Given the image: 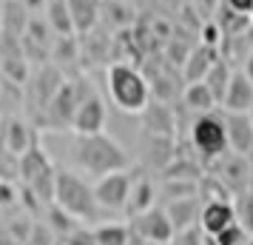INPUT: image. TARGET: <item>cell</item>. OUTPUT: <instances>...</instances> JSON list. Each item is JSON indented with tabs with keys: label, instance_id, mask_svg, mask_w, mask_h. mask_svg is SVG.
I'll use <instances>...</instances> for the list:
<instances>
[{
	"label": "cell",
	"instance_id": "24",
	"mask_svg": "<svg viewBox=\"0 0 253 245\" xmlns=\"http://www.w3.org/2000/svg\"><path fill=\"white\" fill-rule=\"evenodd\" d=\"M196 197L202 199V202H233V191L222 183L219 174L216 177L205 174V177H199V194Z\"/></svg>",
	"mask_w": 253,
	"mask_h": 245
},
{
	"label": "cell",
	"instance_id": "6",
	"mask_svg": "<svg viewBox=\"0 0 253 245\" xmlns=\"http://www.w3.org/2000/svg\"><path fill=\"white\" fill-rule=\"evenodd\" d=\"M191 143H194L196 151L202 154L205 163L222 160L230 148L225 117L216 114V108L213 111H205V114H196L194 126H191Z\"/></svg>",
	"mask_w": 253,
	"mask_h": 245
},
{
	"label": "cell",
	"instance_id": "45",
	"mask_svg": "<svg viewBox=\"0 0 253 245\" xmlns=\"http://www.w3.org/2000/svg\"><path fill=\"white\" fill-rule=\"evenodd\" d=\"M248 114H251V123H253V108H251V111H248Z\"/></svg>",
	"mask_w": 253,
	"mask_h": 245
},
{
	"label": "cell",
	"instance_id": "38",
	"mask_svg": "<svg viewBox=\"0 0 253 245\" xmlns=\"http://www.w3.org/2000/svg\"><path fill=\"white\" fill-rule=\"evenodd\" d=\"M188 54H191V51H188L185 46H179L176 40H173V43H171V49H168V57H171V63H173V66H179V69L185 66V60H188Z\"/></svg>",
	"mask_w": 253,
	"mask_h": 245
},
{
	"label": "cell",
	"instance_id": "1",
	"mask_svg": "<svg viewBox=\"0 0 253 245\" xmlns=\"http://www.w3.org/2000/svg\"><path fill=\"white\" fill-rule=\"evenodd\" d=\"M74 160L94 180H100L105 174H114V171H126V168L134 165L131 154L114 137H108L105 131H100V134H77V140H74Z\"/></svg>",
	"mask_w": 253,
	"mask_h": 245
},
{
	"label": "cell",
	"instance_id": "2",
	"mask_svg": "<svg viewBox=\"0 0 253 245\" xmlns=\"http://www.w3.org/2000/svg\"><path fill=\"white\" fill-rule=\"evenodd\" d=\"M105 86H108V97L111 103L123 111V114H142L151 103V83L139 69L128 66V63H111L105 69Z\"/></svg>",
	"mask_w": 253,
	"mask_h": 245
},
{
	"label": "cell",
	"instance_id": "17",
	"mask_svg": "<svg viewBox=\"0 0 253 245\" xmlns=\"http://www.w3.org/2000/svg\"><path fill=\"white\" fill-rule=\"evenodd\" d=\"M142 129L148 131L151 137H173V111L165 103H148V108L142 111Z\"/></svg>",
	"mask_w": 253,
	"mask_h": 245
},
{
	"label": "cell",
	"instance_id": "9",
	"mask_svg": "<svg viewBox=\"0 0 253 245\" xmlns=\"http://www.w3.org/2000/svg\"><path fill=\"white\" fill-rule=\"evenodd\" d=\"M131 234H137L142 240H148V243H160V245H171L176 231H173V222L168 217V211L160 208V205H154V208L142 211L137 217H131Z\"/></svg>",
	"mask_w": 253,
	"mask_h": 245
},
{
	"label": "cell",
	"instance_id": "35",
	"mask_svg": "<svg viewBox=\"0 0 253 245\" xmlns=\"http://www.w3.org/2000/svg\"><path fill=\"white\" fill-rule=\"evenodd\" d=\"M222 40H225V29L219 26V20H208V23L202 26V43L211 46V49H219Z\"/></svg>",
	"mask_w": 253,
	"mask_h": 245
},
{
	"label": "cell",
	"instance_id": "8",
	"mask_svg": "<svg viewBox=\"0 0 253 245\" xmlns=\"http://www.w3.org/2000/svg\"><path fill=\"white\" fill-rule=\"evenodd\" d=\"M63 80H66V77H63V71H60L57 63H43V66L35 71V77L26 83V86H29V103H32V111L37 114V120L43 117V111L48 108L51 97L57 94Z\"/></svg>",
	"mask_w": 253,
	"mask_h": 245
},
{
	"label": "cell",
	"instance_id": "13",
	"mask_svg": "<svg viewBox=\"0 0 253 245\" xmlns=\"http://www.w3.org/2000/svg\"><path fill=\"white\" fill-rule=\"evenodd\" d=\"M222 108L225 111H251L253 108V83L248 80L245 71H233L228 83V92L222 97Z\"/></svg>",
	"mask_w": 253,
	"mask_h": 245
},
{
	"label": "cell",
	"instance_id": "34",
	"mask_svg": "<svg viewBox=\"0 0 253 245\" xmlns=\"http://www.w3.org/2000/svg\"><path fill=\"white\" fill-rule=\"evenodd\" d=\"M54 240H57V234L51 231V225H48V222H35V225H32V231H29L26 245H54Z\"/></svg>",
	"mask_w": 253,
	"mask_h": 245
},
{
	"label": "cell",
	"instance_id": "30",
	"mask_svg": "<svg viewBox=\"0 0 253 245\" xmlns=\"http://www.w3.org/2000/svg\"><path fill=\"white\" fill-rule=\"evenodd\" d=\"M162 177L165 180H199V168L194 163H188V160L173 157L171 163L162 168Z\"/></svg>",
	"mask_w": 253,
	"mask_h": 245
},
{
	"label": "cell",
	"instance_id": "22",
	"mask_svg": "<svg viewBox=\"0 0 253 245\" xmlns=\"http://www.w3.org/2000/svg\"><path fill=\"white\" fill-rule=\"evenodd\" d=\"M29 9H26L23 3H17V0H6L3 3V35L9 37H23L26 35V26H29Z\"/></svg>",
	"mask_w": 253,
	"mask_h": 245
},
{
	"label": "cell",
	"instance_id": "21",
	"mask_svg": "<svg viewBox=\"0 0 253 245\" xmlns=\"http://www.w3.org/2000/svg\"><path fill=\"white\" fill-rule=\"evenodd\" d=\"M154 205H157V186L151 183L148 177H137L134 188H131V197H128L126 214L128 217H137V214L154 208Z\"/></svg>",
	"mask_w": 253,
	"mask_h": 245
},
{
	"label": "cell",
	"instance_id": "18",
	"mask_svg": "<svg viewBox=\"0 0 253 245\" xmlns=\"http://www.w3.org/2000/svg\"><path fill=\"white\" fill-rule=\"evenodd\" d=\"M69 9H71V20H74V32L85 37L100 23L103 3L100 0H69Z\"/></svg>",
	"mask_w": 253,
	"mask_h": 245
},
{
	"label": "cell",
	"instance_id": "43",
	"mask_svg": "<svg viewBox=\"0 0 253 245\" xmlns=\"http://www.w3.org/2000/svg\"><path fill=\"white\" fill-rule=\"evenodd\" d=\"M128 245H160V243H148V240H142V237H137V234H131V243Z\"/></svg>",
	"mask_w": 253,
	"mask_h": 245
},
{
	"label": "cell",
	"instance_id": "40",
	"mask_svg": "<svg viewBox=\"0 0 253 245\" xmlns=\"http://www.w3.org/2000/svg\"><path fill=\"white\" fill-rule=\"evenodd\" d=\"M242 71H245V74H248V80L253 83V49L248 51V54H245V63H242Z\"/></svg>",
	"mask_w": 253,
	"mask_h": 245
},
{
	"label": "cell",
	"instance_id": "23",
	"mask_svg": "<svg viewBox=\"0 0 253 245\" xmlns=\"http://www.w3.org/2000/svg\"><path fill=\"white\" fill-rule=\"evenodd\" d=\"M46 20L51 26L54 35H77L74 32V20H71V9L69 0H48L46 3Z\"/></svg>",
	"mask_w": 253,
	"mask_h": 245
},
{
	"label": "cell",
	"instance_id": "7",
	"mask_svg": "<svg viewBox=\"0 0 253 245\" xmlns=\"http://www.w3.org/2000/svg\"><path fill=\"white\" fill-rule=\"evenodd\" d=\"M137 171L134 165L126 171H114V174H105L94 183V197L100 202V208L105 214H114V211H126L128 197H131V188H134Z\"/></svg>",
	"mask_w": 253,
	"mask_h": 245
},
{
	"label": "cell",
	"instance_id": "4",
	"mask_svg": "<svg viewBox=\"0 0 253 245\" xmlns=\"http://www.w3.org/2000/svg\"><path fill=\"white\" fill-rule=\"evenodd\" d=\"M91 92H94V86L88 80H83V77H77V80H63V86L57 89V94L51 97L48 108L43 111V117H40V123L51 131L71 129L74 114H77V105H80Z\"/></svg>",
	"mask_w": 253,
	"mask_h": 245
},
{
	"label": "cell",
	"instance_id": "39",
	"mask_svg": "<svg viewBox=\"0 0 253 245\" xmlns=\"http://www.w3.org/2000/svg\"><path fill=\"white\" fill-rule=\"evenodd\" d=\"M230 9L236 14H242V17H251L253 14V0H225Z\"/></svg>",
	"mask_w": 253,
	"mask_h": 245
},
{
	"label": "cell",
	"instance_id": "27",
	"mask_svg": "<svg viewBox=\"0 0 253 245\" xmlns=\"http://www.w3.org/2000/svg\"><path fill=\"white\" fill-rule=\"evenodd\" d=\"M51 60L63 66V63H74L80 60V43H77V35H57L54 46H51Z\"/></svg>",
	"mask_w": 253,
	"mask_h": 245
},
{
	"label": "cell",
	"instance_id": "20",
	"mask_svg": "<svg viewBox=\"0 0 253 245\" xmlns=\"http://www.w3.org/2000/svg\"><path fill=\"white\" fill-rule=\"evenodd\" d=\"M222 183L230 188V191H245L248 188V180H251V168H248V163H245V157L242 154H233V157H222Z\"/></svg>",
	"mask_w": 253,
	"mask_h": 245
},
{
	"label": "cell",
	"instance_id": "3",
	"mask_svg": "<svg viewBox=\"0 0 253 245\" xmlns=\"http://www.w3.org/2000/svg\"><path fill=\"white\" fill-rule=\"evenodd\" d=\"M54 202L63 211H69L74 220L94 222L103 220L105 211L94 197V186H88L80 174H74L69 168H57V183H54Z\"/></svg>",
	"mask_w": 253,
	"mask_h": 245
},
{
	"label": "cell",
	"instance_id": "16",
	"mask_svg": "<svg viewBox=\"0 0 253 245\" xmlns=\"http://www.w3.org/2000/svg\"><path fill=\"white\" fill-rule=\"evenodd\" d=\"M165 211H168V217H171V222H173V231L179 234V231H185V228L199 225L202 199L199 197H176L165 205Z\"/></svg>",
	"mask_w": 253,
	"mask_h": 245
},
{
	"label": "cell",
	"instance_id": "44",
	"mask_svg": "<svg viewBox=\"0 0 253 245\" xmlns=\"http://www.w3.org/2000/svg\"><path fill=\"white\" fill-rule=\"evenodd\" d=\"M202 245H219L216 237H211V234H205V240H202Z\"/></svg>",
	"mask_w": 253,
	"mask_h": 245
},
{
	"label": "cell",
	"instance_id": "15",
	"mask_svg": "<svg viewBox=\"0 0 253 245\" xmlns=\"http://www.w3.org/2000/svg\"><path fill=\"white\" fill-rule=\"evenodd\" d=\"M233 222H236V208H233V202H202L199 225H202L205 234L216 237L219 231H225Z\"/></svg>",
	"mask_w": 253,
	"mask_h": 245
},
{
	"label": "cell",
	"instance_id": "28",
	"mask_svg": "<svg viewBox=\"0 0 253 245\" xmlns=\"http://www.w3.org/2000/svg\"><path fill=\"white\" fill-rule=\"evenodd\" d=\"M230 66H228V60H222L219 57L216 63H213V69L208 71V77H205V83L211 86V92L216 94V100L222 103V97H225V92H228V83H230Z\"/></svg>",
	"mask_w": 253,
	"mask_h": 245
},
{
	"label": "cell",
	"instance_id": "32",
	"mask_svg": "<svg viewBox=\"0 0 253 245\" xmlns=\"http://www.w3.org/2000/svg\"><path fill=\"white\" fill-rule=\"evenodd\" d=\"M0 180H3V183L20 180V157L9 154L6 148H0Z\"/></svg>",
	"mask_w": 253,
	"mask_h": 245
},
{
	"label": "cell",
	"instance_id": "37",
	"mask_svg": "<svg viewBox=\"0 0 253 245\" xmlns=\"http://www.w3.org/2000/svg\"><path fill=\"white\" fill-rule=\"evenodd\" d=\"M202 240H205L202 225H194V228H185V231L176 234L171 245H202Z\"/></svg>",
	"mask_w": 253,
	"mask_h": 245
},
{
	"label": "cell",
	"instance_id": "19",
	"mask_svg": "<svg viewBox=\"0 0 253 245\" xmlns=\"http://www.w3.org/2000/svg\"><path fill=\"white\" fill-rule=\"evenodd\" d=\"M182 103L188 111H196V114H205V111H213L219 105L216 94L211 92V86L205 80L199 83H185L182 89Z\"/></svg>",
	"mask_w": 253,
	"mask_h": 245
},
{
	"label": "cell",
	"instance_id": "12",
	"mask_svg": "<svg viewBox=\"0 0 253 245\" xmlns=\"http://www.w3.org/2000/svg\"><path fill=\"white\" fill-rule=\"evenodd\" d=\"M225 126H228L230 151L248 157L253 151V123L248 111H225Z\"/></svg>",
	"mask_w": 253,
	"mask_h": 245
},
{
	"label": "cell",
	"instance_id": "26",
	"mask_svg": "<svg viewBox=\"0 0 253 245\" xmlns=\"http://www.w3.org/2000/svg\"><path fill=\"white\" fill-rule=\"evenodd\" d=\"M46 222L51 225V231L57 234L60 240L66 237V234H71L74 228H80V220H74L69 211H63L57 205V202H51V205H46Z\"/></svg>",
	"mask_w": 253,
	"mask_h": 245
},
{
	"label": "cell",
	"instance_id": "29",
	"mask_svg": "<svg viewBox=\"0 0 253 245\" xmlns=\"http://www.w3.org/2000/svg\"><path fill=\"white\" fill-rule=\"evenodd\" d=\"M233 208H236V222H239L248 234H253V191L251 188H245V191L236 194Z\"/></svg>",
	"mask_w": 253,
	"mask_h": 245
},
{
	"label": "cell",
	"instance_id": "36",
	"mask_svg": "<svg viewBox=\"0 0 253 245\" xmlns=\"http://www.w3.org/2000/svg\"><path fill=\"white\" fill-rule=\"evenodd\" d=\"M63 245H100L91 228H74L71 234L63 237Z\"/></svg>",
	"mask_w": 253,
	"mask_h": 245
},
{
	"label": "cell",
	"instance_id": "11",
	"mask_svg": "<svg viewBox=\"0 0 253 245\" xmlns=\"http://www.w3.org/2000/svg\"><path fill=\"white\" fill-rule=\"evenodd\" d=\"M105 120H108L105 100L97 92H91L80 105H77V114H74L71 131H74V134H100V131L105 129Z\"/></svg>",
	"mask_w": 253,
	"mask_h": 245
},
{
	"label": "cell",
	"instance_id": "10",
	"mask_svg": "<svg viewBox=\"0 0 253 245\" xmlns=\"http://www.w3.org/2000/svg\"><path fill=\"white\" fill-rule=\"evenodd\" d=\"M35 143H37L35 131H32V126L26 123L23 117H17V114L0 117V148H6L14 157H23Z\"/></svg>",
	"mask_w": 253,
	"mask_h": 245
},
{
	"label": "cell",
	"instance_id": "14",
	"mask_svg": "<svg viewBox=\"0 0 253 245\" xmlns=\"http://www.w3.org/2000/svg\"><path fill=\"white\" fill-rule=\"evenodd\" d=\"M219 60V49H211L205 43H199V46L191 49V54L185 60L182 66V77L185 83H199L208 77V71L213 69V63Z\"/></svg>",
	"mask_w": 253,
	"mask_h": 245
},
{
	"label": "cell",
	"instance_id": "33",
	"mask_svg": "<svg viewBox=\"0 0 253 245\" xmlns=\"http://www.w3.org/2000/svg\"><path fill=\"white\" fill-rule=\"evenodd\" d=\"M248 240H251V234L245 231L239 222H233V225H228L225 231L216 234V243L219 245H248Z\"/></svg>",
	"mask_w": 253,
	"mask_h": 245
},
{
	"label": "cell",
	"instance_id": "41",
	"mask_svg": "<svg viewBox=\"0 0 253 245\" xmlns=\"http://www.w3.org/2000/svg\"><path fill=\"white\" fill-rule=\"evenodd\" d=\"M0 245H20V243H17V237L9 228H0Z\"/></svg>",
	"mask_w": 253,
	"mask_h": 245
},
{
	"label": "cell",
	"instance_id": "5",
	"mask_svg": "<svg viewBox=\"0 0 253 245\" xmlns=\"http://www.w3.org/2000/svg\"><path fill=\"white\" fill-rule=\"evenodd\" d=\"M20 183H23L43 205H51V202H54L57 168L48 160V154L40 148V143H35V146L20 157Z\"/></svg>",
	"mask_w": 253,
	"mask_h": 245
},
{
	"label": "cell",
	"instance_id": "25",
	"mask_svg": "<svg viewBox=\"0 0 253 245\" xmlns=\"http://www.w3.org/2000/svg\"><path fill=\"white\" fill-rule=\"evenodd\" d=\"M94 237L100 245H128L131 243V225L126 222H103L94 228Z\"/></svg>",
	"mask_w": 253,
	"mask_h": 245
},
{
	"label": "cell",
	"instance_id": "46",
	"mask_svg": "<svg viewBox=\"0 0 253 245\" xmlns=\"http://www.w3.org/2000/svg\"><path fill=\"white\" fill-rule=\"evenodd\" d=\"M248 245H253V234H251V240H248Z\"/></svg>",
	"mask_w": 253,
	"mask_h": 245
},
{
	"label": "cell",
	"instance_id": "42",
	"mask_svg": "<svg viewBox=\"0 0 253 245\" xmlns=\"http://www.w3.org/2000/svg\"><path fill=\"white\" fill-rule=\"evenodd\" d=\"M48 0H23V6L29 9V12H40V9H46Z\"/></svg>",
	"mask_w": 253,
	"mask_h": 245
},
{
	"label": "cell",
	"instance_id": "31",
	"mask_svg": "<svg viewBox=\"0 0 253 245\" xmlns=\"http://www.w3.org/2000/svg\"><path fill=\"white\" fill-rule=\"evenodd\" d=\"M162 194L165 197H196L199 194V180H165L162 186Z\"/></svg>",
	"mask_w": 253,
	"mask_h": 245
}]
</instances>
